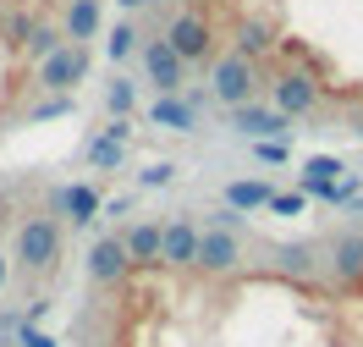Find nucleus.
Masks as SVG:
<instances>
[{
  "instance_id": "nucleus-14",
  "label": "nucleus",
  "mask_w": 363,
  "mask_h": 347,
  "mask_svg": "<svg viewBox=\"0 0 363 347\" xmlns=\"http://www.w3.org/2000/svg\"><path fill=\"white\" fill-rule=\"evenodd\" d=\"M270 254H275V270L292 276V281H314L319 270H325V254H319L314 243H303V237H297V243H275Z\"/></svg>"
},
{
  "instance_id": "nucleus-1",
  "label": "nucleus",
  "mask_w": 363,
  "mask_h": 347,
  "mask_svg": "<svg viewBox=\"0 0 363 347\" xmlns=\"http://www.w3.org/2000/svg\"><path fill=\"white\" fill-rule=\"evenodd\" d=\"M11 265L28 270V276H50L61 265V221L55 215H28L17 226V243H11Z\"/></svg>"
},
{
  "instance_id": "nucleus-28",
  "label": "nucleus",
  "mask_w": 363,
  "mask_h": 347,
  "mask_svg": "<svg viewBox=\"0 0 363 347\" xmlns=\"http://www.w3.org/2000/svg\"><path fill=\"white\" fill-rule=\"evenodd\" d=\"M308 209V193H275L270 199V215H303Z\"/></svg>"
},
{
  "instance_id": "nucleus-7",
  "label": "nucleus",
  "mask_w": 363,
  "mask_h": 347,
  "mask_svg": "<svg viewBox=\"0 0 363 347\" xmlns=\"http://www.w3.org/2000/svg\"><path fill=\"white\" fill-rule=\"evenodd\" d=\"M193 270H204V276H237L242 270V237L231 226H204L199 237V265Z\"/></svg>"
},
{
  "instance_id": "nucleus-32",
  "label": "nucleus",
  "mask_w": 363,
  "mask_h": 347,
  "mask_svg": "<svg viewBox=\"0 0 363 347\" xmlns=\"http://www.w3.org/2000/svg\"><path fill=\"white\" fill-rule=\"evenodd\" d=\"M121 11H143V6H155V0H116Z\"/></svg>"
},
{
  "instance_id": "nucleus-13",
  "label": "nucleus",
  "mask_w": 363,
  "mask_h": 347,
  "mask_svg": "<svg viewBox=\"0 0 363 347\" xmlns=\"http://www.w3.org/2000/svg\"><path fill=\"white\" fill-rule=\"evenodd\" d=\"M160 237H165V221H133V226L121 231V243H127V259H133V270H155L160 265Z\"/></svg>"
},
{
  "instance_id": "nucleus-22",
  "label": "nucleus",
  "mask_w": 363,
  "mask_h": 347,
  "mask_svg": "<svg viewBox=\"0 0 363 347\" xmlns=\"http://www.w3.org/2000/svg\"><path fill=\"white\" fill-rule=\"evenodd\" d=\"M28 33H33L28 11H0V45L6 50H28Z\"/></svg>"
},
{
  "instance_id": "nucleus-29",
  "label": "nucleus",
  "mask_w": 363,
  "mask_h": 347,
  "mask_svg": "<svg viewBox=\"0 0 363 347\" xmlns=\"http://www.w3.org/2000/svg\"><path fill=\"white\" fill-rule=\"evenodd\" d=\"M99 138H111V143H127V149H133V116H111Z\"/></svg>"
},
{
  "instance_id": "nucleus-8",
  "label": "nucleus",
  "mask_w": 363,
  "mask_h": 347,
  "mask_svg": "<svg viewBox=\"0 0 363 347\" xmlns=\"http://www.w3.org/2000/svg\"><path fill=\"white\" fill-rule=\"evenodd\" d=\"M325 270L336 287H363V231H336L325 243Z\"/></svg>"
},
{
  "instance_id": "nucleus-16",
  "label": "nucleus",
  "mask_w": 363,
  "mask_h": 347,
  "mask_svg": "<svg viewBox=\"0 0 363 347\" xmlns=\"http://www.w3.org/2000/svg\"><path fill=\"white\" fill-rule=\"evenodd\" d=\"M105 23V6L99 0H67V11H61V33H67V45H89L94 33Z\"/></svg>"
},
{
  "instance_id": "nucleus-3",
  "label": "nucleus",
  "mask_w": 363,
  "mask_h": 347,
  "mask_svg": "<svg viewBox=\"0 0 363 347\" xmlns=\"http://www.w3.org/2000/svg\"><path fill=\"white\" fill-rule=\"evenodd\" d=\"M165 39H171V50H177L187 67H209V61L220 55V50H215L220 45V39H215V23H209L204 11H193V6L165 23Z\"/></svg>"
},
{
  "instance_id": "nucleus-27",
  "label": "nucleus",
  "mask_w": 363,
  "mask_h": 347,
  "mask_svg": "<svg viewBox=\"0 0 363 347\" xmlns=\"http://www.w3.org/2000/svg\"><path fill=\"white\" fill-rule=\"evenodd\" d=\"M253 143V160L259 165H281L286 160V138H248Z\"/></svg>"
},
{
  "instance_id": "nucleus-26",
  "label": "nucleus",
  "mask_w": 363,
  "mask_h": 347,
  "mask_svg": "<svg viewBox=\"0 0 363 347\" xmlns=\"http://www.w3.org/2000/svg\"><path fill=\"white\" fill-rule=\"evenodd\" d=\"M177 171H182L177 160H155V165L138 171V187H171V182H177Z\"/></svg>"
},
{
  "instance_id": "nucleus-5",
  "label": "nucleus",
  "mask_w": 363,
  "mask_h": 347,
  "mask_svg": "<svg viewBox=\"0 0 363 347\" xmlns=\"http://www.w3.org/2000/svg\"><path fill=\"white\" fill-rule=\"evenodd\" d=\"M199 237H204L199 215H193V209H177V215L165 221V237H160V265H165V270H193V265H199Z\"/></svg>"
},
{
  "instance_id": "nucleus-9",
  "label": "nucleus",
  "mask_w": 363,
  "mask_h": 347,
  "mask_svg": "<svg viewBox=\"0 0 363 347\" xmlns=\"http://www.w3.org/2000/svg\"><path fill=\"white\" fill-rule=\"evenodd\" d=\"M143 72H149V83H155L160 94H182V83H187V61L171 50V39H165V33L143 45Z\"/></svg>"
},
{
  "instance_id": "nucleus-20",
  "label": "nucleus",
  "mask_w": 363,
  "mask_h": 347,
  "mask_svg": "<svg viewBox=\"0 0 363 347\" xmlns=\"http://www.w3.org/2000/svg\"><path fill=\"white\" fill-rule=\"evenodd\" d=\"M83 155H89V165H94V171H121V165H127V143L89 138V143H83Z\"/></svg>"
},
{
  "instance_id": "nucleus-18",
  "label": "nucleus",
  "mask_w": 363,
  "mask_h": 347,
  "mask_svg": "<svg viewBox=\"0 0 363 347\" xmlns=\"http://www.w3.org/2000/svg\"><path fill=\"white\" fill-rule=\"evenodd\" d=\"M347 177V160H336V155H308L303 160V171H297V193H308V199H319L330 182H341Z\"/></svg>"
},
{
  "instance_id": "nucleus-24",
  "label": "nucleus",
  "mask_w": 363,
  "mask_h": 347,
  "mask_svg": "<svg viewBox=\"0 0 363 347\" xmlns=\"http://www.w3.org/2000/svg\"><path fill=\"white\" fill-rule=\"evenodd\" d=\"M138 39H143V33H138V23L127 17V23L111 28V45H105V55H111V61H127V55L138 50Z\"/></svg>"
},
{
  "instance_id": "nucleus-30",
  "label": "nucleus",
  "mask_w": 363,
  "mask_h": 347,
  "mask_svg": "<svg viewBox=\"0 0 363 347\" xmlns=\"http://www.w3.org/2000/svg\"><path fill=\"white\" fill-rule=\"evenodd\" d=\"M17 347H61L50 331H39V325H17Z\"/></svg>"
},
{
  "instance_id": "nucleus-10",
  "label": "nucleus",
  "mask_w": 363,
  "mask_h": 347,
  "mask_svg": "<svg viewBox=\"0 0 363 347\" xmlns=\"http://www.w3.org/2000/svg\"><path fill=\"white\" fill-rule=\"evenodd\" d=\"M127 276H133V259H127L121 231H116V237H99V243L89 248V281L94 287H121Z\"/></svg>"
},
{
  "instance_id": "nucleus-21",
  "label": "nucleus",
  "mask_w": 363,
  "mask_h": 347,
  "mask_svg": "<svg viewBox=\"0 0 363 347\" xmlns=\"http://www.w3.org/2000/svg\"><path fill=\"white\" fill-rule=\"evenodd\" d=\"M67 45V33H61V28H45V23H33V33H28V61H33V67H39V61H50V55H55V50Z\"/></svg>"
},
{
  "instance_id": "nucleus-31",
  "label": "nucleus",
  "mask_w": 363,
  "mask_h": 347,
  "mask_svg": "<svg viewBox=\"0 0 363 347\" xmlns=\"http://www.w3.org/2000/svg\"><path fill=\"white\" fill-rule=\"evenodd\" d=\"M6 281H11V254H0V292H6Z\"/></svg>"
},
{
  "instance_id": "nucleus-23",
  "label": "nucleus",
  "mask_w": 363,
  "mask_h": 347,
  "mask_svg": "<svg viewBox=\"0 0 363 347\" xmlns=\"http://www.w3.org/2000/svg\"><path fill=\"white\" fill-rule=\"evenodd\" d=\"M77 111V99H72V94H45V99H33V105H28V121H55V116H72Z\"/></svg>"
},
{
  "instance_id": "nucleus-6",
  "label": "nucleus",
  "mask_w": 363,
  "mask_h": 347,
  "mask_svg": "<svg viewBox=\"0 0 363 347\" xmlns=\"http://www.w3.org/2000/svg\"><path fill=\"white\" fill-rule=\"evenodd\" d=\"M89 77V45H61L50 61H39V94H72Z\"/></svg>"
},
{
  "instance_id": "nucleus-17",
  "label": "nucleus",
  "mask_w": 363,
  "mask_h": 347,
  "mask_svg": "<svg viewBox=\"0 0 363 347\" xmlns=\"http://www.w3.org/2000/svg\"><path fill=\"white\" fill-rule=\"evenodd\" d=\"M231 50H237V55H248V61H270L275 28L264 23V17H242V23H237V33H231Z\"/></svg>"
},
{
  "instance_id": "nucleus-12",
  "label": "nucleus",
  "mask_w": 363,
  "mask_h": 347,
  "mask_svg": "<svg viewBox=\"0 0 363 347\" xmlns=\"http://www.w3.org/2000/svg\"><path fill=\"white\" fill-rule=\"evenodd\" d=\"M99 209H105V199H99V187H94V182H67V187H55V215H67L72 226L99 221Z\"/></svg>"
},
{
  "instance_id": "nucleus-11",
  "label": "nucleus",
  "mask_w": 363,
  "mask_h": 347,
  "mask_svg": "<svg viewBox=\"0 0 363 347\" xmlns=\"http://www.w3.org/2000/svg\"><path fill=\"white\" fill-rule=\"evenodd\" d=\"M231 127L242 133V138H292V116H281L275 105H259V99H248V105H237L231 111Z\"/></svg>"
},
{
  "instance_id": "nucleus-25",
  "label": "nucleus",
  "mask_w": 363,
  "mask_h": 347,
  "mask_svg": "<svg viewBox=\"0 0 363 347\" xmlns=\"http://www.w3.org/2000/svg\"><path fill=\"white\" fill-rule=\"evenodd\" d=\"M133 105H138V89L127 83V77H116L111 89H105V111L111 116H133Z\"/></svg>"
},
{
  "instance_id": "nucleus-4",
  "label": "nucleus",
  "mask_w": 363,
  "mask_h": 347,
  "mask_svg": "<svg viewBox=\"0 0 363 347\" xmlns=\"http://www.w3.org/2000/svg\"><path fill=\"white\" fill-rule=\"evenodd\" d=\"M270 105L281 116H292V121L314 116L319 111V77H314V72H303V67L275 72V77H270Z\"/></svg>"
},
{
  "instance_id": "nucleus-19",
  "label": "nucleus",
  "mask_w": 363,
  "mask_h": 347,
  "mask_svg": "<svg viewBox=\"0 0 363 347\" xmlns=\"http://www.w3.org/2000/svg\"><path fill=\"white\" fill-rule=\"evenodd\" d=\"M220 199H226L231 209H242V215H253V209H270L275 187L264 182V177H237V182L220 187Z\"/></svg>"
},
{
  "instance_id": "nucleus-15",
  "label": "nucleus",
  "mask_w": 363,
  "mask_h": 347,
  "mask_svg": "<svg viewBox=\"0 0 363 347\" xmlns=\"http://www.w3.org/2000/svg\"><path fill=\"white\" fill-rule=\"evenodd\" d=\"M149 121L165 127V133H199V105L182 99V94H160L155 105H149Z\"/></svg>"
},
{
  "instance_id": "nucleus-2",
  "label": "nucleus",
  "mask_w": 363,
  "mask_h": 347,
  "mask_svg": "<svg viewBox=\"0 0 363 347\" xmlns=\"http://www.w3.org/2000/svg\"><path fill=\"white\" fill-rule=\"evenodd\" d=\"M259 61H248V55H237V50H220L215 61H209V94L226 105V111H237V105H248V99H259Z\"/></svg>"
}]
</instances>
